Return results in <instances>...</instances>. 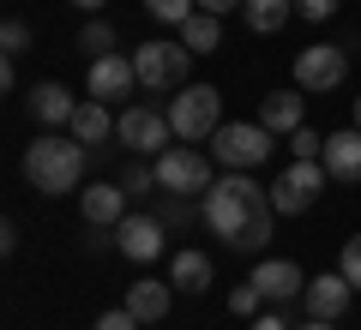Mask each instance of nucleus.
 I'll return each instance as SVG.
<instances>
[{
  "label": "nucleus",
  "instance_id": "f257e3e1",
  "mask_svg": "<svg viewBox=\"0 0 361 330\" xmlns=\"http://www.w3.org/2000/svg\"><path fill=\"white\" fill-rule=\"evenodd\" d=\"M199 210H205L199 222H205L229 253H265L271 222H277L271 186H259L247 168H223V180H211V192L199 198Z\"/></svg>",
  "mask_w": 361,
  "mask_h": 330
},
{
  "label": "nucleus",
  "instance_id": "f03ea898",
  "mask_svg": "<svg viewBox=\"0 0 361 330\" xmlns=\"http://www.w3.org/2000/svg\"><path fill=\"white\" fill-rule=\"evenodd\" d=\"M25 174H30V186L49 192V198L78 192V180H85V144L61 139V132H42V139L25 151Z\"/></svg>",
  "mask_w": 361,
  "mask_h": 330
},
{
  "label": "nucleus",
  "instance_id": "7ed1b4c3",
  "mask_svg": "<svg viewBox=\"0 0 361 330\" xmlns=\"http://www.w3.org/2000/svg\"><path fill=\"white\" fill-rule=\"evenodd\" d=\"M169 127H175L180 144H199L223 127V96L211 84H180V96L169 102Z\"/></svg>",
  "mask_w": 361,
  "mask_h": 330
},
{
  "label": "nucleus",
  "instance_id": "20e7f679",
  "mask_svg": "<svg viewBox=\"0 0 361 330\" xmlns=\"http://www.w3.org/2000/svg\"><path fill=\"white\" fill-rule=\"evenodd\" d=\"M271 139H277V132H265L259 120H229V127L211 132V156H217L223 168H247V174H253L259 163H271Z\"/></svg>",
  "mask_w": 361,
  "mask_h": 330
},
{
  "label": "nucleus",
  "instance_id": "39448f33",
  "mask_svg": "<svg viewBox=\"0 0 361 330\" xmlns=\"http://www.w3.org/2000/svg\"><path fill=\"white\" fill-rule=\"evenodd\" d=\"M211 156L205 151H193V144H169L163 156H157V192H187V198H205L211 192Z\"/></svg>",
  "mask_w": 361,
  "mask_h": 330
},
{
  "label": "nucleus",
  "instance_id": "423d86ee",
  "mask_svg": "<svg viewBox=\"0 0 361 330\" xmlns=\"http://www.w3.org/2000/svg\"><path fill=\"white\" fill-rule=\"evenodd\" d=\"M133 66H139L145 90H180L187 84V66H193V49L187 42H139L133 49Z\"/></svg>",
  "mask_w": 361,
  "mask_h": 330
},
{
  "label": "nucleus",
  "instance_id": "0eeeda50",
  "mask_svg": "<svg viewBox=\"0 0 361 330\" xmlns=\"http://www.w3.org/2000/svg\"><path fill=\"white\" fill-rule=\"evenodd\" d=\"M325 180H331V174H325V163H289L283 180L271 186V210H277V216H301L325 192Z\"/></svg>",
  "mask_w": 361,
  "mask_h": 330
},
{
  "label": "nucleus",
  "instance_id": "6e6552de",
  "mask_svg": "<svg viewBox=\"0 0 361 330\" xmlns=\"http://www.w3.org/2000/svg\"><path fill=\"white\" fill-rule=\"evenodd\" d=\"M115 139L133 144V156H163L169 139H175V127H169V115H157V108H139V102H133L127 115L115 120Z\"/></svg>",
  "mask_w": 361,
  "mask_h": 330
},
{
  "label": "nucleus",
  "instance_id": "1a4fd4ad",
  "mask_svg": "<svg viewBox=\"0 0 361 330\" xmlns=\"http://www.w3.org/2000/svg\"><path fill=\"white\" fill-rule=\"evenodd\" d=\"M343 72H349V54L343 49H331V42H313V49H301L295 54V90H337L343 84Z\"/></svg>",
  "mask_w": 361,
  "mask_h": 330
},
{
  "label": "nucleus",
  "instance_id": "9d476101",
  "mask_svg": "<svg viewBox=\"0 0 361 330\" xmlns=\"http://www.w3.org/2000/svg\"><path fill=\"white\" fill-rule=\"evenodd\" d=\"M349 300H355V282L343 277V270H331V277H313L307 288H301V306H307V318H343Z\"/></svg>",
  "mask_w": 361,
  "mask_h": 330
},
{
  "label": "nucleus",
  "instance_id": "9b49d317",
  "mask_svg": "<svg viewBox=\"0 0 361 330\" xmlns=\"http://www.w3.org/2000/svg\"><path fill=\"white\" fill-rule=\"evenodd\" d=\"M133 84H139V66H133V54H97V61H90V96H97V102H121V96H133Z\"/></svg>",
  "mask_w": 361,
  "mask_h": 330
},
{
  "label": "nucleus",
  "instance_id": "f8f14e48",
  "mask_svg": "<svg viewBox=\"0 0 361 330\" xmlns=\"http://www.w3.org/2000/svg\"><path fill=\"white\" fill-rule=\"evenodd\" d=\"M163 222H157V216H121V229H115V246L121 253L133 258V265H151V258H163Z\"/></svg>",
  "mask_w": 361,
  "mask_h": 330
},
{
  "label": "nucleus",
  "instance_id": "ddd939ff",
  "mask_svg": "<svg viewBox=\"0 0 361 330\" xmlns=\"http://www.w3.org/2000/svg\"><path fill=\"white\" fill-rule=\"evenodd\" d=\"M253 282L259 294H265L271 306H283V300H301V288H307V277H301V265H289V258H265V265L253 270Z\"/></svg>",
  "mask_w": 361,
  "mask_h": 330
},
{
  "label": "nucleus",
  "instance_id": "4468645a",
  "mask_svg": "<svg viewBox=\"0 0 361 330\" xmlns=\"http://www.w3.org/2000/svg\"><path fill=\"white\" fill-rule=\"evenodd\" d=\"M78 198H85V229H121V216H127V186L121 180H97Z\"/></svg>",
  "mask_w": 361,
  "mask_h": 330
},
{
  "label": "nucleus",
  "instance_id": "2eb2a0df",
  "mask_svg": "<svg viewBox=\"0 0 361 330\" xmlns=\"http://www.w3.org/2000/svg\"><path fill=\"white\" fill-rule=\"evenodd\" d=\"M325 174L331 180H361V127H343V132H325Z\"/></svg>",
  "mask_w": 361,
  "mask_h": 330
},
{
  "label": "nucleus",
  "instance_id": "dca6fc26",
  "mask_svg": "<svg viewBox=\"0 0 361 330\" xmlns=\"http://www.w3.org/2000/svg\"><path fill=\"white\" fill-rule=\"evenodd\" d=\"M259 127H265V132H295V127H307L301 90H271V96H259Z\"/></svg>",
  "mask_w": 361,
  "mask_h": 330
},
{
  "label": "nucleus",
  "instance_id": "f3484780",
  "mask_svg": "<svg viewBox=\"0 0 361 330\" xmlns=\"http://www.w3.org/2000/svg\"><path fill=\"white\" fill-rule=\"evenodd\" d=\"M169 288H175V282H151V277L133 282L127 288V312L139 318V324H163L169 318Z\"/></svg>",
  "mask_w": 361,
  "mask_h": 330
},
{
  "label": "nucleus",
  "instance_id": "a211bd4d",
  "mask_svg": "<svg viewBox=\"0 0 361 330\" xmlns=\"http://www.w3.org/2000/svg\"><path fill=\"white\" fill-rule=\"evenodd\" d=\"M66 132H73L78 144H103L109 132H115V115H109V102H97V96H90V102H78V108H73V120H66Z\"/></svg>",
  "mask_w": 361,
  "mask_h": 330
},
{
  "label": "nucleus",
  "instance_id": "6ab92c4d",
  "mask_svg": "<svg viewBox=\"0 0 361 330\" xmlns=\"http://www.w3.org/2000/svg\"><path fill=\"white\" fill-rule=\"evenodd\" d=\"M73 108H78V102H73V90H66V84H54V78L30 90V115H37L42 127H66V120H73Z\"/></svg>",
  "mask_w": 361,
  "mask_h": 330
},
{
  "label": "nucleus",
  "instance_id": "aec40b11",
  "mask_svg": "<svg viewBox=\"0 0 361 330\" xmlns=\"http://www.w3.org/2000/svg\"><path fill=\"white\" fill-rule=\"evenodd\" d=\"M241 18H247V30H259V37H277V30L295 18V0H241Z\"/></svg>",
  "mask_w": 361,
  "mask_h": 330
},
{
  "label": "nucleus",
  "instance_id": "412c9836",
  "mask_svg": "<svg viewBox=\"0 0 361 330\" xmlns=\"http://www.w3.org/2000/svg\"><path fill=\"white\" fill-rule=\"evenodd\" d=\"M169 282H175L180 294H205L211 288V258L205 253H175L169 258Z\"/></svg>",
  "mask_w": 361,
  "mask_h": 330
},
{
  "label": "nucleus",
  "instance_id": "4be33fe9",
  "mask_svg": "<svg viewBox=\"0 0 361 330\" xmlns=\"http://www.w3.org/2000/svg\"><path fill=\"white\" fill-rule=\"evenodd\" d=\"M180 42H187L193 54H211V49L223 42V18H217V13H193L187 25H180Z\"/></svg>",
  "mask_w": 361,
  "mask_h": 330
},
{
  "label": "nucleus",
  "instance_id": "5701e85b",
  "mask_svg": "<svg viewBox=\"0 0 361 330\" xmlns=\"http://www.w3.org/2000/svg\"><path fill=\"white\" fill-rule=\"evenodd\" d=\"M193 216H205V210H193L187 192H163V204H157V222H163V229H187Z\"/></svg>",
  "mask_w": 361,
  "mask_h": 330
},
{
  "label": "nucleus",
  "instance_id": "b1692460",
  "mask_svg": "<svg viewBox=\"0 0 361 330\" xmlns=\"http://www.w3.org/2000/svg\"><path fill=\"white\" fill-rule=\"evenodd\" d=\"M145 13L163 18V25H187V18L199 13V0H145Z\"/></svg>",
  "mask_w": 361,
  "mask_h": 330
},
{
  "label": "nucleus",
  "instance_id": "393cba45",
  "mask_svg": "<svg viewBox=\"0 0 361 330\" xmlns=\"http://www.w3.org/2000/svg\"><path fill=\"white\" fill-rule=\"evenodd\" d=\"M265 306H271V300H265V294L253 288V282H241V288L229 294V312H235V318H247V324H253V318L265 312Z\"/></svg>",
  "mask_w": 361,
  "mask_h": 330
},
{
  "label": "nucleus",
  "instance_id": "a878e982",
  "mask_svg": "<svg viewBox=\"0 0 361 330\" xmlns=\"http://www.w3.org/2000/svg\"><path fill=\"white\" fill-rule=\"evenodd\" d=\"M78 49H90V54H115V25H103V18H90V25L78 30Z\"/></svg>",
  "mask_w": 361,
  "mask_h": 330
},
{
  "label": "nucleus",
  "instance_id": "bb28decb",
  "mask_svg": "<svg viewBox=\"0 0 361 330\" xmlns=\"http://www.w3.org/2000/svg\"><path fill=\"white\" fill-rule=\"evenodd\" d=\"M289 151H295V163H319V156H325V139H319L313 127H295V132H289Z\"/></svg>",
  "mask_w": 361,
  "mask_h": 330
},
{
  "label": "nucleus",
  "instance_id": "cd10ccee",
  "mask_svg": "<svg viewBox=\"0 0 361 330\" xmlns=\"http://www.w3.org/2000/svg\"><path fill=\"white\" fill-rule=\"evenodd\" d=\"M0 49H6V61L30 49V25H25V18H6V25H0Z\"/></svg>",
  "mask_w": 361,
  "mask_h": 330
},
{
  "label": "nucleus",
  "instance_id": "c85d7f7f",
  "mask_svg": "<svg viewBox=\"0 0 361 330\" xmlns=\"http://www.w3.org/2000/svg\"><path fill=\"white\" fill-rule=\"evenodd\" d=\"M121 186L127 192H151L157 186V163H127L121 168Z\"/></svg>",
  "mask_w": 361,
  "mask_h": 330
},
{
  "label": "nucleus",
  "instance_id": "c756f323",
  "mask_svg": "<svg viewBox=\"0 0 361 330\" xmlns=\"http://www.w3.org/2000/svg\"><path fill=\"white\" fill-rule=\"evenodd\" d=\"M337 270L361 288V234H349V241H343V265H337Z\"/></svg>",
  "mask_w": 361,
  "mask_h": 330
},
{
  "label": "nucleus",
  "instance_id": "7c9ffc66",
  "mask_svg": "<svg viewBox=\"0 0 361 330\" xmlns=\"http://www.w3.org/2000/svg\"><path fill=\"white\" fill-rule=\"evenodd\" d=\"M90 330H139V318H133L127 306H115V312H103V318H97Z\"/></svg>",
  "mask_w": 361,
  "mask_h": 330
},
{
  "label": "nucleus",
  "instance_id": "2f4dec72",
  "mask_svg": "<svg viewBox=\"0 0 361 330\" xmlns=\"http://www.w3.org/2000/svg\"><path fill=\"white\" fill-rule=\"evenodd\" d=\"M295 13H301V18H313V25H325V18L337 13V0H295Z\"/></svg>",
  "mask_w": 361,
  "mask_h": 330
},
{
  "label": "nucleus",
  "instance_id": "473e14b6",
  "mask_svg": "<svg viewBox=\"0 0 361 330\" xmlns=\"http://www.w3.org/2000/svg\"><path fill=\"white\" fill-rule=\"evenodd\" d=\"M247 330H289V318H283V312H259Z\"/></svg>",
  "mask_w": 361,
  "mask_h": 330
},
{
  "label": "nucleus",
  "instance_id": "72a5a7b5",
  "mask_svg": "<svg viewBox=\"0 0 361 330\" xmlns=\"http://www.w3.org/2000/svg\"><path fill=\"white\" fill-rule=\"evenodd\" d=\"M229 6H235V13H241V0H199V13H217V18L229 13Z\"/></svg>",
  "mask_w": 361,
  "mask_h": 330
},
{
  "label": "nucleus",
  "instance_id": "f704fd0d",
  "mask_svg": "<svg viewBox=\"0 0 361 330\" xmlns=\"http://www.w3.org/2000/svg\"><path fill=\"white\" fill-rule=\"evenodd\" d=\"M73 6H78V13H103L109 0H73Z\"/></svg>",
  "mask_w": 361,
  "mask_h": 330
},
{
  "label": "nucleus",
  "instance_id": "c9c22d12",
  "mask_svg": "<svg viewBox=\"0 0 361 330\" xmlns=\"http://www.w3.org/2000/svg\"><path fill=\"white\" fill-rule=\"evenodd\" d=\"M301 330H337V324H331V318H307V324H301Z\"/></svg>",
  "mask_w": 361,
  "mask_h": 330
},
{
  "label": "nucleus",
  "instance_id": "e433bc0d",
  "mask_svg": "<svg viewBox=\"0 0 361 330\" xmlns=\"http://www.w3.org/2000/svg\"><path fill=\"white\" fill-rule=\"evenodd\" d=\"M355 127H361V96H355Z\"/></svg>",
  "mask_w": 361,
  "mask_h": 330
}]
</instances>
